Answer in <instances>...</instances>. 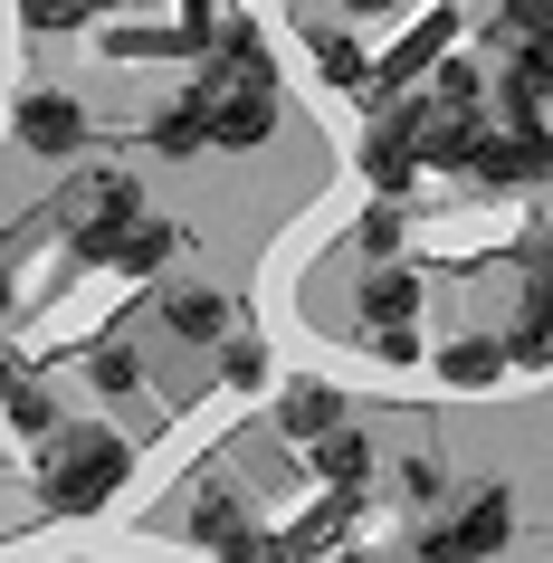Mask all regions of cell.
<instances>
[{"mask_svg":"<svg viewBox=\"0 0 553 563\" xmlns=\"http://www.w3.org/2000/svg\"><path fill=\"white\" fill-rule=\"evenodd\" d=\"M124 468H134V449H124L106 420H58V430L38 440L30 487H38V506H48V516H96V506H115Z\"/></svg>","mask_w":553,"mask_h":563,"instance_id":"obj_1","label":"cell"},{"mask_svg":"<svg viewBox=\"0 0 553 563\" xmlns=\"http://www.w3.org/2000/svg\"><path fill=\"white\" fill-rule=\"evenodd\" d=\"M544 163H553V134H516V124H487V115H477V134H467V153H458V173L477 181V191H534Z\"/></svg>","mask_w":553,"mask_h":563,"instance_id":"obj_2","label":"cell"},{"mask_svg":"<svg viewBox=\"0 0 553 563\" xmlns=\"http://www.w3.org/2000/svg\"><path fill=\"white\" fill-rule=\"evenodd\" d=\"M267 134H277V77H220L210 67V144L258 153Z\"/></svg>","mask_w":553,"mask_h":563,"instance_id":"obj_3","label":"cell"},{"mask_svg":"<svg viewBox=\"0 0 553 563\" xmlns=\"http://www.w3.org/2000/svg\"><path fill=\"white\" fill-rule=\"evenodd\" d=\"M173 526L191 534L201 554H220V563H248V554H258V526H248V506H239V487H220V477L181 497V516H173Z\"/></svg>","mask_w":553,"mask_h":563,"instance_id":"obj_4","label":"cell"},{"mask_svg":"<svg viewBox=\"0 0 553 563\" xmlns=\"http://www.w3.org/2000/svg\"><path fill=\"white\" fill-rule=\"evenodd\" d=\"M10 134H20L30 153H48V163H67V153L87 144V106H77L67 87H30L20 106H10Z\"/></svg>","mask_w":553,"mask_h":563,"instance_id":"obj_5","label":"cell"},{"mask_svg":"<svg viewBox=\"0 0 553 563\" xmlns=\"http://www.w3.org/2000/svg\"><path fill=\"white\" fill-rule=\"evenodd\" d=\"M439 544H449V563H487V554H506L516 544V497L506 487H477V497L439 526Z\"/></svg>","mask_w":553,"mask_h":563,"instance_id":"obj_6","label":"cell"},{"mask_svg":"<svg viewBox=\"0 0 553 563\" xmlns=\"http://www.w3.org/2000/svg\"><path fill=\"white\" fill-rule=\"evenodd\" d=\"M496 106H506V124H516V134H544V106H553V58H544V38H516V58L496 67Z\"/></svg>","mask_w":553,"mask_h":563,"instance_id":"obj_7","label":"cell"},{"mask_svg":"<svg viewBox=\"0 0 553 563\" xmlns=\"http://www.w3.org/2000/svg\"><path fill=\"white\" fill-rule=\"evenodd\" d=\"M173 249H181V220H163V210H124L115 239H106V267H115V277H163Z\"/></svg>","mask_w":553,"mask_h":563,"instance_id":"obj_8","label":"cell"},{"mask_svg":"<svg viewBox=\"0 0 553 563\" xmlns=\"http://www.w3.org/2000/svg\"><path fill=\"white\" fill-rule=\"evenodd\" d=\"M353 163H363V181H373L381 201H410V191H420V153H410V134L391 124V106L373 115V134H363V153H353Z\"/></svg>","mask_w":553,"mask_h":563,"instance_id":"obj_9","label":"cell"},{"mask_svg":"<svg viewBox=\"0 0 553 563\" xmlns=\"http://www.w3.org/2000/svg\"><path fill=\"white\" fill-rule=\"evenodd\" d=\"M296 459H306L324 487H373V440H363L353 420H334V430H316V440H296Z\"/></svg>","mask_w":553,"mask_h":563,"instance_id":"obj_10","label":"cell"},{"mask_svg":"<svg viewBox=\"0 0 553 563\" xmlns=\"http://www.w3.org/2000/svg\"><path fill=\"white\" fill-rule=\"evenodd\" d=\"M353 526H363V487H324V497L287 526V544H296V554H324V544H344Z\"/></svg>","mask_w":553,"mask_h":563,"instance_id":"obj_11","label":"cell"},{"mask_svg":"<svg viewBox=\"0 0 553 563\" xmlns=\"http://www.w3.org/2000/svg\"><path fill=\"white\" fill-rule=\"evenodd\" d=\"M163 325L181 334V344H220V334H230V297H210V287H163Z\"/></svg>","mask_w":553,"mask_h":563,"instance_id":"obj_12","label":"cell"},{"mask_svg":"<svg viewBox=\"0 0 553 563\" xmlns=\"http://www.w3.org/2000/svg\"><path fill=\"white\" fill-rule=\"evenodd\" d=\"M410 316H420V277L401 258H373V277H363V325H410Z\"/></svg>","mask_w":553,"mask_h":563,"instance_id":"obj_13","label":"cell"},{"mask_svg":"<svg viewBox=\"0 0 553 563\" xmlns=\"http://www.w3.org/2000/svg\"><path fill=\"white\" fill-rule=\"evenodd\" d=\"M439 373H449L458 391H496L516 363H506V344H496V334H458V344H439Z\"/></svg>","mask_w":553,"mask_h":563,"instance_id":"obj_14","label":"cell"},{"mask_svg":"<svg viewBox=\"0 0 553 563\" xmlns=\"http://www.w3.org/2000/svg\"><path fill=\"white\" fill-rule=\"evenodd\" d=\"M430 106H449V115H487V67L458 58V48H439V58H430Z\"/></svg>","mask_w":553,"mask_h":563,"instance_id":"obj_15","label":"cell"},{"mask_svg":"<svg viewBox=\"0 0 553 563\" xmlns=\"http://www.w3.org/2000/svg\"><path fill=\"white\" fill-rule=\"evenodd\" d=\"M334 420H344V391L334 383H287L277 391V430H287V440H316V430H334Z\"/></svg>","mask_w":553,"mask_h":563,"instance_id":"obj_16","label":"cell"},{"mask_svg":"<svg viewBox=\"0 0 553 563\" xmlns=\"http://www.w3.org/2000/svg\"><path fill=\"white\" fill-rule=\"evenodd\" d=\"M201 144H210V77L153 115V153H201Z\"/></svg>","mask_w":553,"mask_h":563,"instance_id":"obj_17","label":"cell"},{"mask_svg":"<svg viewBox=\"0 0 553 563\" xmlns=\"http://www.w3.org/2000/svg\"><path fill=\"white\" fill-rule=\"evenodd\" d=\"M506 344V363H524V373H544V354H553V316H544V277L524 287V306H516V325L496 334Z\"/></svg>","mask_w":553,"mask_h":563,"instance_id":"obj_18","label":"cell"},{"mask_svg":"<svg viewBox=\"0 0 553 563\" xmlns=\"http://www.w3.org/2000/svg\"><path fill=\"white\" fill-rule=\"evenodd\" d=\"M306 48H316L324 87H353V96H363V77H373V58H363V38H353V30H324V20H316V30H306Z\"/></svg>","mask_w":553,"mask_h":563,"instance_id":"obj_19","label":"cell"},{"mask_svg":"<svg viewBox=\"0 0 553 563\" xmlns=\"http://www.w3.org/2000/svg\"><path fill=\"white\" fill-rule=\"evenodd\" d=\"M401 239H410V210L373 191V210L353 220V249H363V258H401Z\"/></svg>","mask_w":553,"mask_h":563,"instance_id":"obj_20","label":"cell"},{"mask_svg":"<svg viewBox=\"0 0 553 563\" xmlns=\"http://www.w3.org/2000/svg\"><path fill=\"white\" fill-rule=\"evenodd\" d=\"M220 383H230V391H267V383H277V363H267L258 334H220Z\"/></svg>","mask_w":553,"mask_h":563,"instance_id":"obj_21","label":"cell"},{"mask_svg":"<svg viewBox=\"0 0 553 563\" xmlns=\"http://www.w3.org/2000/svg\"><path fill=\"white\" fill-rule=\"evenodd\" d=\"M106 10H124V0H20V20H30L38 38H58V30H87V20H106Z\"/></svg>","mask_w":553,"mask_h":563,"instance_id":"obj_22","label":"cell"},{"mask_svg":"<svg viewBox=\"0 0 553 563\" xmlns=\"http://www.w3.org/2000/svg\"><path fill=\"white\" fill-rule=\"evenodd\" d=\"M0 411H10V430H20V440H48V430H58V401H48V391H38L30 373L0 391Z\"/></svg>","mask_w":553,"mask_h":563,"instance_id":"obj_23","label":"cell"},{"mask_svg":"<svg viewBox=\"0 0 553 563\" xmlns=\"http://www.w3.org/2000/svg\"><path fill=\"white\" fill-rule=\"evenodd\" d=\"M87 383L106 391V401H115V391H134V383H144V354H134V344L115 334V344H96V354H87Z\"/></svg>","mask_w":553,"mask_h":563,"instance_id":"obj_24","label":"cell"},{"mask_svg":"<svg viewBox=\"0 0 553 563\" xmlns=\"http://www.w3.org/2000/svg\"><path fill=\"white\" fill-rule=\"evenodd\" d=\"M106 48H115L124 67H153V58H191V48H181V30H106Z\"/></svg>","mask_w":553,"mask_h":563,"instance_id":"obj_25","label":"cell"},{"mask_svg":"<svg viewBox=\"0 0 553 563\" xmlns=\"http://www.w3.org/2000/svg\"><path fill=\"white\" fill-rule=\"evenodd\" d=\"M391 487H401V497H410V506H439V487H449V468H439L430 449H410L401 468H391Z\"/></svg>","mask_w":553,"mask_h":563,"instance_id":"obj_26","label":"cell"},{"mask_svg":"<svg viewBox=\"0 0 553 563\" xmlns=\"http://www.w3.org/2000/svg\"><path fill=\"white\" fill-rule=\"evenodd\" d=\"M173 30H181V48L201 58V48H210V30H220V0H181V20H173Z\"/></svg>","mask_w":553,"mask_h":563,"instance_id":"obj_27","label":"cell"},{"mask_svg":"<svg viewBox=\"0 0 553 563\" xmlns=\"http://www.w3.org/2000/svg\"><path fill=\"white\" fill-rule=\"evenodd\" d=\"M363 344H373L381 363H420V325H373Z\"/></svg>","mask_w":553,"mask_h":563,"instance_id":"obj_28","label":"cell"},{"mask_svg":"<svg viewBox=\"0 0 553 563\" xmlns=\"http://www.w3.org/2000/svg\"><path fill=\"white\" fill-rule=\"evenodd\" d=\"M20 373H30V363H20V354H10V344H0V391L20 383Z\"/></svg>","mask_w":553,"mask_h":563,"instance_id":"obj_29","label":"cell"},{"mask_svg":"<svg viewBox=\"0 0 553 563\" xmlns=\"http://www.w3.org/2000/svg\"><path fill=\"white\" fill-rule=\"evenodd\" d=\"M0 316H10V258H0Z\"/></svg>","mask_w":553,"mask_h":563,"instance_id":"obj_30","label":"cell"},{"mask_svg":"<svg viewBox=\"0 0 553 563\" xmlns=\"http://www.w3.org/2000/svg\"><path fill=\"white\" fill-rule=\"evenodd\" d=\"M353 10H401V0H353Z\"/></svg>","mask_w":553,"mask_h":563,"instance_id":"obj_31","label":"cell"},{"mask_svg":"<svg viewBox=\"0 0 553 563\" xmlns=\"http://www.w3.org/2000/svg\"><path fill=\"white\" fill-rule=\"evenodd\" d=\"M324 563H363V554H353V544H344V554H324Z\"/></svg>","mask_w":553,"mask_h":563,"instance_id":"obj_32","label":"cell"},{"mask_svg":"<svg viewBox=\"0 0 553 563\" xmlns=\"http://www.w3.org/2000/svg\"><path fill=\"white\" fill-rule=\"evenodd\" d=\"M477 10H496V0H477Z\"/></svg>","mask_w":553,"mask_h":563,"instance_id":"obj_33","label":"cell"}]
</instances>
